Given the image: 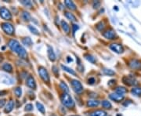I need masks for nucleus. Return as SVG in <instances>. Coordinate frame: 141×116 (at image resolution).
I'll use <instances>...</instances> for the list:
<instances>
[{"label": "nucleus", "instance_id": "nucleus-1", "mask_svg": "<svg viewBox=\"0 0 141 116\" xmlns=\"http://www.w3.org/2000/svg\"><path fill=\"white\" fill-rule=\"evenodd\" d=\"M8 46L10 48V50L13 52H15L20 58L26 59L27 57V53L25 50V49L20 46V43L17 40L15 39H10L8 43Z\"/></svg>", "mask_w": 141, "mask_h": 116}, {"label": "nucleus", "instance_id": "nucleus-2", "mask_svg": "<svg viewBox=\"0 0 141 116\" xmlns=\"http://www.w3.org/2000/svg\"><path fill=\"white\" fill-rule=\"evenodd\" d=\"M60 99H61V102L62 104H64V106H65L67 108H74L75 107V101L73 100L72 97H70L68 93H64L61 97H60Z\"/></svg>", "mask_w": 141, "mask_h": 116}, {"label": "nucleus", "instance_id": "nucleus-3", "mask_svg": "<svg viewBox=\"0 0 141 116\" xmlns=\"http://www.w3.org/2000/svg\"><path fill=\"white\" fill-rule=\"evenodd\" d=\"M122 83L128 86H136L138 85V81L132 76H123L122 79Z\"/></svg>", "mask_w": 141, "mask_h": 116}, {"label": "nucleus", "instance_id": "nucleus-4", "mask_svg": "<svg viewBox=\"0 0 141 116\" xmlns=\"http://www.w3.org/2000/svg\"><path fill=\"white\" fill-rule=\"evenodd\" d=\"M39 74L41 77V79L45 82V83H49L50 79V74L48 73V71L44 67H39Z\"/></svg>", "mask_w": 141, "mask_h": 116}, {"label": "nucleus", "instance_id": "nucleus-5", "mask_svg": "<svg viewBox=\"0 0 141 116\" xmlns=\"http://www.w3.org/2000/svg\"><path fill=\"white\" fill-rule=\"evenodd\" d=\"M70 84H72V86L74 90V91L77 93H82L83 91V86L82 85V83L77 80V79H72L70 80Z\"/></svg>", "mask_w": 141, "mask_h": 116}, {"label": "nucleus", "instance_id": "nucleus-6", "mask_svg": "<svg viewBox=\"0 0 141 116\" xmlns=\"http://www.w3.org/2000/svg\"><path fill=\"white\" fill-rule=\"evenodd\" d=\"M103 35L104 38H106L107 39H109V40L116 39V38L118 37L117 35H116L115 31L113 28H111L106 30V31L103 33Z\"/></svg>", "mask_w": 141, "mask_h": 116}, {"label": "nucleus", "instance_id": "nucleus-7", "mask_svg": "<svg viewBox=\"0 0 141 116\" xmlns=\"http://www.w3.org/2000/svg\"><path fill=\"white\" fill-rule=\"evenodd\" d=\"M1 27L3 28V30L4 31L5 33H6L7 35H13L14 34V28L12 24L6 22V23H3L1 24Z\"/></svg>", "mask_w": 141, "mask_h": 116}, {"label": "nucleus", "instance_id": "nucleus-8", "mask_svg": "<svg viewBox=\"0 0 141 116\" xmlns=\"http://www.w3.org/2000/svg\"><path fill=\"white\" fill-rule=\"evenodd\" d=\"M0 17L6 21L12 20V14H11L10 11L6 7L0 8Z\"/></svg>", "mask_w": 141, "mask_h": 116}, {"label": "nucleus", "instance_id": "nucleus-9", "mask_svg": "<svg viewBox=\"0 0 141 116\" xmlns=\"http://www.w3.org/2000/svg\"><path fill=\"white\" fill-rule=\"evenodd\" d=\"M128 66L135 70H141V61L136 59H132L128 62Z\"/></svg>", "mask_w": 141, "mask_h": 116}, {"label": "nucleus", "instance_id": "nucleus-10", "mask_svg": "<svg viewBox=\"0 0 141 116\" xmlns=\"http://www.w3.org/2000/svg\"><path fill=\"white\" fill-rule=\"evenodd\" d=\"M110 49L112 50L116 53L121 54L124 52V47L122 44L119 43H111L110 45Z\"/></svg>", "mask_w": 141, "mask_h": 116}, {"label": "nucleus", "instance_id": "nucleus-11", "mask_svg": "<svg viewBox=\"0 0 141 116\" xmlns=\"http://www.w3.org/2000/svg\"><path fill=\"white\" fill-rule=\"evenodd\" d=\"M26 85L29 88H31L32 90H35V89H36V83H35V80H34L33 76L29 75L27 77V80H26Z\"/></svg>", "mask_w": 141, "mask_h": 116}, {"label": "nucleus", "instance_id": "nucleus-12", "mask_svg": "<svg viewBox=\"0 0 141 116\" xmlns=\"http://www.w3.org/2000/svg\"><path fill=\"white\" fill-rule=\"evenodd\" d=\"M109 97L110 99H111L112 100L115 101V102H121L124 100L125 98V95L123 94H119V93H111L109 95Z\"/></svg>", "mask_w": 141, "mask_h": 116}, {"label": "nucleus", "instance_id": "nucleus-13", "mask_svg": "<svg viewBox=\"0 0 141 116\" xmlns=\"http://www.w3.org/2000/svg\"><path fill=\"white\" fill-rule=\"evenodd\" d=\"M47 53H48V57H49V59L51 60V61H55L57 57H56V54L53 50V48L50 46H48V48H47Z\"/></svg>", "mask_w": 141, "mask_h": 116}, {"label": "nucleus", "instance_id": "nucleus-14", "mask_svg": "<svg viewBox=\"0 0 141 116\" xmlns=\"http://www.w3.org/2000/svg\"><path fill=\"white\" fill-rule=\"evenodd\" d=\"M64 4L70 10H77V7H76L75 4L72 1H70V0H65V1H64Z\"/></svg>", "mask_w": 141, "mask_h": 116}, {"label": "nucleus", "instance_id": "nucleus-15", "mask_svg": "<svg viewBox=\"0 0 141 116\" xmlns=\"http://www.w3.org/2000/svg\"><path fill=\"white\" fill-rule=\"evenodd\" d=\"M90 116H107V113L103 110H96L90 114Z\"/></svg>", "mask_w": 141, "mask_h": 116}, {"label": "nucleus", "instance_id": "nucleus-16", "mask_svg": "<svg viewBox=\"0 0 141 116\" xmlns=\"http://www.w3.org/2000/svg\"><path fill=\"white\" fill-rule=\"evenodd\" d=\"M13 107H14V101L13 100H10L8 102V104H6V106L5 112L6 113H10L11 111H13Z\"/></svg>", "mask_w": 141, "mask_h": 116}, {"label": "nucleus", "instance_id": "nucleus-17", "mask_svg": "<svg viewBox=\"0 0 141 116\" xmlns=\"http://www.w3.org/2000/svg\"><path fill=\"white\" fill-rule=\"evenodd\" d=\"M2 68H3V70H4L6 72H9V73L13 72V66L9 63H5L2 66Z\"/></svg>", "mask_w": 141, "mask_h": 116}, {"label": "nucleus", "instance_id": "nucleus-18", "mask_svg": "<svg viewBox=\"0 0 141 116\" xmlns=\"http://www.w3.org/2000/svg\"><path fill=\"white\" fill-rule=\"evenodd\" d=\"M100 104V101L96 100H90L87 101V106L89 107H95Z\"/></svg>", "mask_w": 141, "mask_h": 116}, {"label": "nucleus", "instance_id": "nucleus-19", "mask_svg": "<svg viewBox=\"0 0 141 116\" xmlns=\"http://www.w3.org/2000/svg\"><path fill=\"white\" fill-rule=\"evenodd\" d=\"M131 93L136 97H141V87H133Z\"/></svg>", "mask_w": 141, "mask_h": 116}, {"label": "nucleus", "instance_id": "nucleus-20", "mask_svg": "<svg viewBox=\"0 0 141 116\" xmlns=\"http://www.w3.org/2000/svg\"><path fill=\"white\" fill-rule=\"evenodd\" d=\"M61 26H62V28L64 30V31L66 33V34H68L70 32V26L68 25V24L64 21H61Z\"/></svg>", "mask_w": 141, "mask_h": 116}, {"label": "nucleus", "instance_id": "nucleus-21", "mask_svg": "<svg viewBox=\"0 0 141 116\" xmlns=\"http://www.w3.org/2000/svg\"><path fill=\"white\" fill-rule=\"evenodd\" d=\"M65 17H66L68 20H70V21H72V22H75V21H77V19H76L75 16L73 13H72L65 12Z\"/></svg>", "mask_w": 141, "mask_h": 116}, {"label": "nucleus", "instance_id": "nucleus-22", "mask_svg": "<svg viewBox=\"0 0 141 116\" xmlns=\"http://www.w3.org/2000/svg\"><path fill=\"white\" fill-rule=\"evenodd\" d=\"M115 93H119V94H124L127 93V89L123 86H118L115 88Z\"/></svg>", "mask_w": 141, "mask_h": 116}, {"label": "nucleus", "instance_id": "nucleus-23", "mask_svg": "<svg viewBox=\"0 0 141 116\" xmlns=\"http://www.w3.org/2000/svg\"><path fill=\"white\" fill-rule=\"evenodd\" d=\"M101 104H102V107L105 109H111L112 107V104L108 100H103L101 102Z\"/></svg>", "mask_w": 141, "mask_h": 116}, {"label": "nucleus", "instance_id": "nucleus-24", "mask_svg": "<svg viewBox=\"0 0 141 116\" xmlns=\"http://www.w3.org/2000/svg\"><path fill=\"white\" fill-rule=\"evenodd\" d=\"M22 43H23L24 45L27 46H31L33 44L32 40L31 39V38H29V37H27V38H23V39H22Z\"/></svg>", "mask_w": 141, "mask_h": 116}, {"label": "nucleus", "instance_id": "nucleus-25", "mask_svg": "<svg viewBox=\"0 0 141 116\" xmlns=\"http://www.w3.org/2000/svg\"><path fill=\"white\" fill-rule=\"evenodd\" d=\"M61 67H62V69H63L64 71H66V72H67V73H69V74H70L76 75V72H75L74 70H72V68L67 67H66V66H64V65H61Z\"/></svg>", "mask_w": 141, "mask_h": 116}, {"label": "nucleus", "instance_id": "nucleus-26", "mask_svg": "<svg viewBox=\"0 0 141 116\" xmlns=\"http://www.w3.org/2000/svg\"><path fill=\"white\" fill-rule=\"evenodd\" d=\"M60 89H61L65 93H69V88H68L67 85L65 83L60 82Z\"/></svg>", "mask_w": 141, "mask_h": 116}, {"label": "nucleus", "instance_id": "nucleus-27", "mask_svg": "<svg viewBox=\"0 0 141 116\" xmlns=\"http://www.w3.org/2000/svg\"><path fill=\"white\" fill-rule=\"evenodd\" d=\"M21 17L22 19L24 21H29L31 20V15L29 13L26 12V11H24L21 14Z\"/></svg>", "mask_w": 141, "mask_h": 116}, {"label": "nucleus", "instance_id": "nucleus-28", "mask_svg": "<svg viewBox=\"0 0 141 116\" xmlns=\"http://www.w3.org/2000/svg\"><path fill=\"white\" fill-rule=\"evenodd\" d=\"M103 72L105 74L109 75V76H112V75H115V72L113 70L109 69V68H103Z\"/></svg>", "mask_w": 141, "mask_h": 116}, {"label": "nucleus", "instance_id": "nucleus-29", "mask_svg": "<svg viewBox=\"0 0 141 116\" xmlns=\"http://www.w3.org/2000/svg\"><path fill=\"white\" fill-rule=\"evenodd\" d=\"M36 107H37L38 110H39L42 114H45V112H46L45 107H44V106H43L40 102H37V103H36Z\"/></svg>", "mask_w": 141, "mask_h": 116}, {"label": "nucleus", "instance_id": "nucleus-30", "mask_svg": "<svg viewBox=\"0 0 141 116\" xmlns=\"http://www.w3.org/2000/svg\"><path fill=\"white\" fill-rule=\"evenodd\" d=\"M85 57H86V60H88L89 62H91V63H93V64H95L96 61V58H95L93 56L90 55V54H86V55H85Z\"/></svg>", "mask_w": 141, "mask_h": 116}, {"label": "nucleus", "instance_id": "nucleus-31", "mask_svg": "<svg viewBox=\"0 0 141 116\" xmlns=\"http://www.w3.org/2000/svg\"><path fill=\"white\" fill-rule=\"evenodd\" d=\"M28 28H29V30L31 31V33H33L34 35H39V32L38 29H37L36 28H34V26L28 25Z\"/></svg>", "mask_w": 141, "mask_h": 116}, {"label": "nucleus", "instance_id": "nucleus-32", "mask_svg": "<svg viewBox=\"0 0 141 116\" xmlns=\"http://www.w3.org/2000/svg\"><path fill=\"white\" fill-rule=\"evenodd\" d=\"M20 3L27 8H29L31 9L32 7V3L31 1H24V0H23V1H20Z\"/></svg>", "mask_w": 141, "mask_h": 116}, {"label": "nucleus", "instance_id": "nucleus-33", "mask_svg": "<svg viewBox=\"0 0 141 116\" xmlns=\"http://www.w3.org/2000/svg\"><path fill=\"white\" fill-rule=\"evenodd\" d=\"M105 28V23L104 21H100V23H98L96 24V28L99 30V31H103Z\"/></svg>", "mask_w": 141, "mask_h": 116}, {"label": "nucleus", "instance_id": "nucleus-34", "mask_svg": "<svg viewBox=\"0 0 141 116\" xmlns=\"http://www.w3.org/2000/svg\"><path fill=\"white\" fill-rule=\"evenodd\" d=\"M14 93L15 95L17 97H21V94H22V90H21V88L20 87H17L14 89Z\"/></svg>", "mask_w": 141, "mask_h": 116}, {"label": "nucleus", "instance_id": "nucleus-35", "mask_svg": "<svg viewBox=\"0 0 141 116\" xmlns=\"http://www.w3.org/2000/svg\"><path fill=\"white\" fill-rule=\"evenodd\" d=\"M93 6L94 9H98L100 6V2H99V1H94L93 3Z\"/></svg>", "mask_w": 141, "mask_h": 116}, {"label": "nucleus", "instance_id": "nucleus-36", "mask_svg": "<svg viewBox=\"0 0 141 116\" xmlns=\"http://www.w3.org/2000/svg\"><path fill=\"white\" fill-rule=\"evenodd\" d=\"M33 110V105L31 104H28L25 106V111H32Z\"/></svg>", "mask_w": 141, "mask_h": 116}, {"label": "nucleus", "instance_id": "nucleus-37", "mask_svg": "<svg viewBox=\"0 0 141 116\" xmlns=\"http://www.w3.org/2000/svg\"><path fill=\"white\" fill-rule=\"evenodd\" d=\"M95 83H96V79L93 78V77H91V78H89L88 79V83L90 84V85H93Z\"/></svg>", "mask_w": 141, "mask_h": 116}, {"label": "nucleus", "instance_id": "nucleus-38", "mask_svg": "<svg viewBox=\"0 0 141 116\" xmlns=\"http://www.w3.org/2000/svg\"><path fill=\"white\" fill-rule=\"evenodd\" d=\"M52 69H53V71L54 72V74H55L56 75H59V71H58V68H57L56 66H53V67H52Z\"/></svg>", "mask_w": 141, "mask_h": 116}, {"label": "nucleus", "instance_id": "nucleus-39", "mask_svg": "<svg viewBox=\"0 0 141 116\" xmlns=\"http://www.w3.org/2000/svg\"><path fill=\"white\" fill-rule=\"evenodd\" d=\"M108 84V86H113L114 85H115V84H116V81H115V79H112V80L109 81Z\"/></svg>", "mask_w": 141, "mask_h": 116}, {"label": "nucleus", "instance_id": "nucleus-40", "mask_svg": "<svg viewBox=\"0 0 141 116\" xmlns=\"http://www.w3.org/2000/svg\"><path fill=\"white\" fill-rule=\"evenodd\" d=\"M72 28H73V31H72L73 35H75V31L79 29V26H78V25H76V24H73V25H72Z\"/></svg>", "mask_w": 141, "mask_h": 116}, {"label": "nucleus", "instance_id": "nucleus-41", "mask_svg": "<svg viewBox=\"0 0 141 116\" xmlns=\"http://www.w3.org/2000/svg\"><path fill=\"white\" fill-rule=\"evenodd\" d=\"M6 104V100H0V107H3Z\"/></svg>", "mask_w": 141, "mask_h": 116}, {"label": "nucleus", "instance_id": "nucleus-42", "mask_svg": "<svg viewBox=\"0 0 141 116\" xmlns=\"http://www.w3.org/2000/svg\"><path fill=\"white\" fill-rule=\"evenodd\" d=\"M7 94V92L5 91V90H3V91H0V96H6Z\"/></svg>", "mask_w": 141, "mask_h": 116}, {"label": "nucleus", "instance_id": "nucleus-43", "mask_svg": "<svg viewBox=\"0 0 141 116\" xmlns=\"http://www.w3.org/2000/svg\"><path fill=\"white\" fill-rule=\"evenodd\" d=\"M67 61H72V58H69V57H67Z\"/></svg>", "mask_w": 141, "mask_h": 116}, {"label": "nucleus", "instance_id": "nucleus-44", "mask_svg": "<svg viewBox=\"0 0 141 116\" xmlns=\"http://www.w3.org/2000/svg\"><path fill=\"white\" fill-rule=\"evenodd\" d=\"M2 60H3V57H0V62H2Z\"/></svg>", "mask_w": 141, "mask_h": 116}, {"label": "nucleus", "instance_id": "nucleus-45", "mask_svg": "<svg viewBox=\"0 0 141 116\" xmlns=\"http://www.w3.org/2000/svg\"><path fill=\"white\" fill-rule=\"evenodd\" d=\"M50 116H57V115H55V114H52V115H50Z\"/></svg>", "mask_w": 141, "mask_h": 116}]
</instances>
